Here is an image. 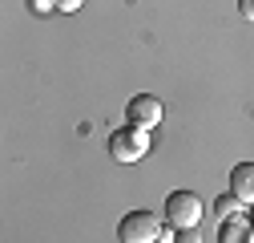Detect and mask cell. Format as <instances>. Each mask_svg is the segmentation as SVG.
<instances>
[{
	"label": "cell",
	"mask_w": 254,
	"mask_h": 243,
	"mask_svg": "<svg viewBox=\"0 0 254 243\" xmlns=\"http://www.w3.org/2000/svg\"><path fill=\"white\" fill-rule=\"evenodd\" d=\"M218 243H254V223H250L246 215L226 219V223L218 227Z\"/></svg>",
	"instance_id": "6"
},
{
	"label": "cell",
	"mask_w": 254,
	"mask_h": 243,
	"mask_svg": "<svg viewBox=\"0 0 254 243\" xmlns=\"http://www.w3.org/2000/svg\"><path fill=\"white\" fill-rule=\"evenodd\" d=\"M198 219H202V199L194 191H174L166 199V223L170 227L186 231V227H198Z\"/></svg>",
	"instance_id": "3"
},
{
	"label": "cell",
	"mask_w": 254,
	"mask_h": 243,
	"mask_svg": "<svg viewBox=\"0 0 254 243\" xmlns=\"http://www.w3.org/2000/svg\"><path fill=\"white\" fill-rule=\"evenodd\" d=\"M238 12H242V16H250V20H254V0H238Z\"/></svg>",
	"instance_id": "11"
},
{
	"label": "cell",
	"mask_w": 254,
	"mask_h": 243,
	"mask_svg": "<svg viewBox=\"0 0 254 243\" xmlns=\"http://www.w3.org/2000/svg\"><path fill=\"white\" fill-rule=\"evenodd\" d=\"M28 8L37 16H49V12H57V0H28Z\"/></svg>",
	"instance_id": "8"
},
{
	"label": "cell",
	"mask_w": 254,
	"mask_h": 243,
	"mask_svg": "<svg viewBox=\"0 0 254 243\" xmlns=\"http://www.w3.org/2000/svg\"><path fill=\"white\" fill-rule=\"evenodd\" d=\"M125 122L137 126V130H157V122H162V102H157L153 94L129 98V106H125Z\"/></svg>",
	"instance_id": "4"
},
{
	"label": "cell",
	"mask_w": 254,
	"mask_h": 243,
	"mask_svg": "<svg viewBox=\"0 0 254 243\" xmlns=\"http://www.w3.org/2000/svg\"><path fill=\"white\" fill-rule=\"evenodd\" d=\"M230 195L242 207H254V162H238L230 170Z\"/></svg>",
	"instance_id": "5"
},
{
	"label": "cell",
	"mask_w": 254,
	"mask_h": 243,
	"mask_svg": "<svg viewBox=\"0 0 254 243\" xmlns=\"http://www.w3.org/2000/svg\"><path fill=\"white\" fill-rule=\"evenodd\" d=\"M250 211H254V207H250ZM250 223H254V215H250Z\"/></svg>",
	"instance_id": "12"
},
{
	"label": "cell",
	"mask_w": 254,
	"mask_h": 243,
	"mask_svg": "<svg viewBox=\"0 0 254 243\" xmlns=\"http://www.w3.org/2000/svg\"><path fill=\"white\" fill-rule=\"evenodd\" d=\"M145 154H149V130L121 126L109 134V158L113 162H141Z\"/></svg>",
	"instance_id": "1"
},
{
	"label": "cell",
	"mask_w": 254,
	"mask_h": 243,
	"mask_svg": "<svg viewBox=\"0 0 254 243\" xmlns=\"http://www.w3.org/2000/svg\"><path fill=\"white\" fill-rule=\"evenodd\" d=\"M214 215H218L222 223H226V219H238V215H242V203L226 191V195H218V199H214Z\"/></svg>",
	"instance_id": "7"
},
{
	"label": "cell",
	"mask_w": 254,
	"mask_h": 243,
	"mask_svg": "<svg viewBox=\"0 0 254 243\" xmlns=\"http://www.w3.org/2000/svg\"><path fill=\"white\" fill-rule=\"evenodd\" d=\"M174 243H202V231H198V227H186V231H178Z\"/></svg>",
	"instance_id": "9"
},
{
	"label": "cell",
	"mask_w": 254,
	"mask_h": 243,
	"mask_svg": "<svg viewBox=\"0 0 254 243\" xmlns=\"http://www.w3.org/2000/svg\"><path fill=\"white\" fill-rule=\"evenodd\" d=\"M117 239L121 243H157L162 239V219L153 211H129L117 223Z\"/></svg>",
	"instance_id": "2"
},
{
	"label": "cell",
	"mask_w": 254,
	"mask_h": 243,
	"mask_svg": "<svg viewBox=\"0 0 254 243\" xmlns=\"http://www.w3.org/2000/svg\"><path fill=\"white\" fill-rule=\"evenodd\" d=\"M85 0H57V12H81Z\"/></svg>",
	"instance_id": "10"
}]
</instances>
